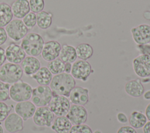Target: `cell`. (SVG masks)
Returning <instances> with one entry per match:
<instances>
[{
  "instance_id": "1",
  "label": "cell",
  "mask_w": 150,
  "mask_h": 133,
  "mask_svg": "<svg viewBox=\"0 0 150 133\" xmlns=\"http://www.w3.org/2000/svg\"><path fill=\"white\" fill-rule=\"evenodd\" d=\"M49 85L53 94L69 97L76 86V80L70 74L63 72L54 75Z\"/></svg>"
},
{
  "instance_id": "2",
  "label": "cell",
  "mask_w": 150,
  "mask_h": 133,
  "mask_svg": "<svg viewBox=\"0 0 150 133\" xmlns=\"http://www.w3.org/2000/svg\"><path fill=\"white\" fill-rule=\"evenodd\" d=\"M44 40L42 37L36 33H28L21 40V46L29 56L37 57L41 54Z\"/></svg>"
},
{
  "instance_id": "3",
  "label": "cell",
  "mask_w": 150,
  "mask_h": 133,
  "mask_svg": "<svg viewBox=\"0 0 150 133\" xmlns=\"http://www.w3.org/2000/svg\"><path fill=\"white\" fill-rule=\"evenodd\" d=\"M23 70L17 64L7 62L0 67V80L9 84H13L22 78Z\"/></svg>"
},
{
  "instance_id": "4",
  "label": "cell",
  "mask_w": 150,
  "mask_h": 133,
  "mask_svg": "<svg viewBox=\"0 0 150 133\" xmlns=\"http://www.w3.org/2000/svg\"><path fill=\"white\" fill-rule=\"evenodd\" d=\"M32 90L33 88L30 84L19 80L10 86L9 97L17 103L29 100Z\"/></svg>"
},
{
  "instance_id": "5",
  "label": "cell",
  "mask_w": 150,
  "mask_h": 133,
  "mask_svg": "<svg viewBox=\"0 0 150 133\" xmlns=\"http://www.w3.org/2000/svg\"><path fill=\"white\" fill-rule=\"evenodd\" d=\"M53 96L50 88L46 85H39L33 89L31 100L37 107L47 106Z\"/></svg>"
},
{
  "instance_id": "6",
  "label": "cell",
  "mask_w": 150,
  "mask_h": 133,
  "mask_svg": "<svg viewBox=\"0 0 150 133\" xmlns=\"http://www.w3.org/2000/svg\"><path fill=\"white\" fill-rule=\"evenodd\" d=\"M8 37L15 41L22 40L28 33V29L19 19H12L5 28Z\"/></svg>"
},
{
  "instance_id": "7",
  "label": "cell",
  "mask_w": 150,
  "mask_h": 133,
  "mask_svg": "<svg viewBox=\"0 0 150 133\" xmlns=\"http://www.w3.org/2000/svg\"><path fill=\"white\" fill-rule=\"evenodd\" d=\"M48 106L57 117L66 116L69 110L70 103L66 96L53 94Z\"/></svg>"
},
{
  "instance_id": "8",
  "label": "cell",
  "mask_w": 150,
  "mask_h": 133,
  "mask_svg": "<svg viewBox=\"0 0 150 133\" xmlns=\"http://www.w3.org/2000/svg\"><path fill=\"white\" fill-rule=\"evenodd\" d=\"M132 67L135 74L141 78L150 76V54H142L132 61Z\"/></svg>"
},
{
  "instance_id": "9",
  "label": "cell",
  "mask_w": 150,
  "mask_h": 133,
  "mask_svg": "<svg viewBox=\"0 0 150 133\" xmlns=\"http://www.w3.org/2000/svg\"><path fill=\"white\" fill-rule=\"evenodd\" d=\"M54 115L49 107H38L32 117L33 121L38 126L49 127L52 125Z\"/></svg>"
},
{
  "instance_id": "10",
  "label": "cell",
  "mask_w": 150,
  "mask_h": 133,
  "mask_svg": "<svg viewBox=\"0 0 150 133\" xmlns=\"http://www.w3.org/2000/svg\"><path fill=\"white\" fill-rule=\"evenodd\" d=\"M91 66L88 61L80 60L73 62L70 74L74 79L85 81L91 74Z\"/></svg>"
},
{
  "instance_id": "11",
  "label": "cell",
  "mask_w": 150,
  "mask_h": 133,
  "mask_svg": "<svg viewBox=\"0 0 150 133\" xmlns=\"http://www.w3.org/2000/svg\"><path fill=\"white\" fill-rule=\"evenodd\" d=\"M73 125L84 124L88 118V113L83 106L74 104L71 105L67 114L66 116Z\"/></svg>"
},
{
  "instance_id": "12",
  "label": "cell",
  "mask_w": 150,
  "mask_h": 133,
  "mask_svg": "<svg viewBox=\"0 0 150 133\" xmlns=\"http://www.w3.org/2000/svg\"><path fill=\"white\" fill-rule=\"evenodd\" d=\"M134 41L139 45H145L150 43V26L146 24H139L131 29Z\"/></svg>"
},
{
  "instance_id": "13",
  "label": "cell",
  "mask_w": 150,
  "mask_h": 133,
  "mask_svg": "<svg viewBox=\"0 0 150 133\" xmlns=\"http://www.w3.org/2000/svg\"><path fill=\"white\" fill-rule=\"evenodd\" d=\"M6 60L13 64H19L26 57V52L21 46L11 43L5 49Z\"/></svg>"
},
{
  "instance_id": "14",
  "label": "cell",
  "mask_w": 150,
  "mask_h": 133,
  "mask_svg": "<svg viewBox=\"0 0 150 133\" xmlns=\"http://www.w3.org/2000/svg\"><path fill=\"white\" fill-rule=\"evenodd\" d=\"M61 47V44L55 40H50L45 43L41 52L43 59L46 61L50 62L58 58Z\"/></svg>"
},
{
  "instance_id": "15",
  "label": "cell",
  "mask_w": 150,
  "mask_h": 133,
  "mask_svg": "<svg viewBox=\"0 0 150 133\" xmlns=\"http://www.w3.org/2000/svg\"><path fill=\"white\" fill-rule=\"evenodd\" d=\"M5 130L9 133H16L23 129V120L16 113L9 114L4 120Z\"/></svg>"
},
{
  "instance_id": "16",
  "label": "cell",
  "mask_w": 150,
  "mask_h": 133,
  "mask_svg": "<svg viewBox=\"0 0 150 133\" xmlns=\"http://www.w3.org/2000/svg\"><path fill=\"white\" fill-rule=\"evenodd\" d=\"M36 109V106L29 100L18 102L15 107V113L23 119V121L32 118Z\"/></svg>"
},
{
  "instance_id": "17",
  "label": "cell",
  "mask_w": 150,
  "mask_h": 133,
  "mask_svg": "<svg viewBox=\"0 0 150 133\" xmlns=\"http://www.w3.org/2000/svg\"><path fill=\"white\" fill-rule=\"evenodd\" d=\"M69 97L73 104L84 106L89 100L88 90L81 86H75L71 91Z\"/></svg>"
},
{
  "instance_id": "18",
  "label": "cell",
  "mask_w": 150,
  "mask_h": 133,
  "mask_svg": "<svg viewBox=\"0 0 150 133\" xmlns=\"http://www.w3.org/2000/svg\"><path fill=\"white\" fill-rule=\"evenodd\" d=\"M24 74L27 76L35 74L40 68V62L36 57H26L21 63Z\"/></svg>"
},
{
  "instance_id": "19",
  "label": "cell",
  "mask_w": 150,
  "mask_h": 133,
  "mask_svg": "<svg viewBox=\"0 0 150 133\" xmlns=\"http://www.w3.org/2000/svg\"><path fill=\"white\" fill-rule=\"evenodd\" d=\"M11 9L13 15L18 19H22L30 12L29 3L28 0H15L12 2Z\"/></svg>"
},
{
  "instance_id": "20",
  "label": "cell",
  "mask_w": 150,
  "mask_h": 133,
  "mask_svg": "<svg viewBox=\"0 0 150 133\" xmlns=\"http://www.w3.org/2000/svg\"><path fill=\"white\" fill-rule=\"evenodd\" d=\"M125 91L130 96L139 97L143 95L145 89L140 79L131 80L125 85Z\"/></svg>"
},
{
  "instance_id": "21",
  "label": "cell",
  "mask_w": 150,
  "mask_h": 133,
  "mask_svg": "<svg viewBox=\"0 0 150 133\" xmlns=\"http://www.w3.org/2000/svg\"><path fill=\"white\" fill-rule=\"evenodd\" d=\"M72 124L66 116L57 117L52 124L51 128L56 133H68Z\"/></svg>"
},
{
  "instance_id": "22",
  "label": "cell",
  "mask_w": 150,
  "mask_h": 133,
  "mask_svg": "<svg viewBox=\"0 0 150 133\" xmlns=\"http://www.w3.org/2000/svg\"><path fill=\"white\" fill-rule=\"evenodd\" d=\"M59 57L64 63L74 62L77 58L76 48L72 46L63 44L61 47Z\"/></svg>"
},
{
  "instance_id": "23",
  "label": "cell",
  "mask_w": 150,
  "mask_h": 133,
  "mask_svg": "<svg viewBox=\"0 0 150 133\" xmlns=\"http://www.w3.org/2000/svg\"><path fill=\"white\" fill-rule=\"evenodd\" d=\"M33 79L39 84V85L48 86L53 78V74L46 66H42L33 75Z\"/></svg>"
},
{
  "instance_id": "24",
  "label": "cell",
  "mask_w": 150,
  "mask_h": 133,
  "mask_svg": "<svg viewBox=\"0 0 150 133\" xmlns=\"http://www.w3.org/2000/svg\"><path fill=\"white\" fill-rule=\"evenodd\" d=\"M13 13L11 6L5 2L0 3V27H5L12 19Z\"/></svg>"
},
{
  "instance_id": "25",
  "label": "cell",
  "mask_w": 150,
  "mask_h": 133,
  "mask_svg": "<svg viewBox=\"0 0 150 133\" xmlns=\"http://www.w3.org/2000/svg\"><path fill=\"white\" fill-rule=\"evenodd\" d=\"M147 118L144 113L138 111H134L130 114L129 123L134 128L139 129L144 127L147 122Z\"/></svg>"
},
{
  "instance_id": "26",
  "label": "cell",
  "mask_w": 150,
  "mask_h": 133,
  "mask_svg": "<svg viewBox=\"0 0 150 133\" xmlns=\"http://www.w3.org/2000/svg\"><path fill=\"white\" fill-rule=\"evenodd\" d=\"M52 14L42 10L36 14V24L41 29H47L52 24Z\"/></svg>"
},
{
  "instance_id": "27",
  "label": "cell",
  "mask_w": 150,
  "mask_h": 133,
  "mask_svg": "<svg viewBox=\"0 0 150 133\" xmlns=\"http://www.w3.org/2000/svg\"><path fill=\"white\" fill-rule=\"evenodd\" d=\"M75 48L77 58L81 60L87 61L93 54V47L87 43L80 44Z\"/></svg>"
},
{
  "instance_id": "28",
  "label": "cell",
  "mask_w": 150,
  "mask_h": 133,
  "mask_svg": "<svg viewBox=\"0 0 150 133\" xmlns=\"http://www.w3.org/2000/svg\"><path fill=\"white\" fill-rule=\"evenodd\" d=\"M65 63H64L59 58H57L47 64V68L53 75H57L64 72Z\"/></svg>"
},
{
  "instance_id": "29",
  "label": "cell",
  "mask_w": 150,
  "mask_h": 133,
  "mask_svg": "<svg viewBox=\"0 0 150 133\" xmlns=\"http://www.w3.org/2000/svg\"><path fill=\"white\" fill-rule=\"evenodd\" d=\"M22 20L28 29H31L36 24V14L30 12L22 18Z\"/></svg>"
},
{
  "instance_id": "30",
  "label": "cell",
  "mask_w": 150,
  "mask_h": 133,
  "mask_svg": "<svg viewBox=\"0 0 150 133\" xmlns=\"http://www.w3.org/2000/svg\"><path fill=\"white\" fill-rule=\"evenodd\" d=\"M29 3L31 12L35 13L42 11L45 8L44 0H29Z\"/></svg>"
},
{
  "instance_id": "31",
  "label": "cell",
  "mask_w": 150,
  "mask_h": 133,
  "mask_svg": "<svg viewBox=\"0 0 150 133\" xmlns=\"http://www.w3.org/2000/svg\"><path fill=\"white\" fill-rule=\"evenodd\" d=\"M10 84L0 80V102H5L9 97Z\"/></svg>"
},
{
  "instance_id": "32",
  "label": "cell",
  "mask_w": 150,
  "mask_h": 133,
  "mask_svg": "<svg viewBox=\"0 0 150 133\" xmlns=\"http://www.w3.org/2000/svg\"><path fill=\"white\" fill-rule=\"evenodd\" d=\"M68 133H93V131L88 125L83 124L73 125Z\"/></svg>"
},
{
  "instance_id": "33",
  "label": "cell",
  "mask_w": 150,
  "mask_h": 133,
  "mask_svg": "<svg viewBox=\"0 0 150 133\" xmlns=\"http://www.w3.org/2000/svg\"><path fill=\"white\" fill-rule=\"evenodd\" d=\"M11 107L4 102H0V122L4 121L9 114Z\"/></svg>"
},
{
  "instance_id": "34",
  "label": "cell",
  "mask_w": 150,
  "mask_h": 133,
  "mask_svg": "<svg viewBox=\"0 0 150 133\" xmlns=\"http://www.w3.org/2000/svg\"><path fill=\"white\" fill-rule=\"evenodd\" d=\"M117 133H137L135 128L131 126L125 125L121 127L117 131Z\"/></svg>"
},
{
  "instance_id": "35",
  "label": "cell",
  "mask_w": 150,
  "mask_h": 133,
  "mask_svg": "<svg viewBox=\"0 0 150 133\" xmlns=\"http://www.w3.org/2000/svg\"><path fill=\"white\" fill-rule=\"evenodd\" d=\"M7 38L8 36L5 29L0 27V46L6 42Z\"/></svg>"
},
{
  "instance_id": "36",
  "label": "cell",
  "mask_w": 150,
  "mask_h": 133,
  "mask_svg": "<svg viewBox=\"0 0 150 133\" xmlns=\"http://www.w3.org/2000/svg\"><path fill=\"white\" fill-rule=\"evenodd\" d=\"M117 120L122 124L127 123L128 120L126 114L122 112H120L117 114Z\"/></svg>"
},
{
  "instance_id": "37",
  "label": "cell",
  "mask_w": 150,
  "mask_h": 133,
  "mask_svg": "<svg viewBox=\"0 0 150 133\" xmlns=\"http://www.w3.org/2000/svg\"><path fill=\"white\" fill-rule=\"evenodd\" d=\"M6 60L5 50L0 47V67L4 64Z\"/></svg>"
},
{
  "instance_id": "38",
  "label": "cell",
  "mask_w": 150,
  "mask_h": 133,
  "mask_svg": "<svg viewBox=\"0 0 150 133\" xmlns=\"http://www.w3.org/2000/svg\"><path fill=\"white\" fill-rule=\"evenodd\" d=\"M142 128L143 133H150V121L146 122Z\"/></svg>"
},
{
  "instance_id": "39",
  "label": "cell",
  "mask_w": 150,
  "mask_h": 133,
  "mask_svg": "<svg viewBox=\"0 0 150 133\" xmlns=\"http://www.w3.org/2000/svg\"><path fill=\"white\" fill-rule=\"evenodd\" d=\"M71 67H72V64L71 63H65V66H64V72L67 74H70L71 71Z\"/></svg>"
},
{
  "instance_id": "40",
  "label": "cell",
  "mask_w": 150,
  "mask_h": 133,
  "mask_svg": "<svg viewBox=\"0 0 150 133\" xmlns=\"http://www.w3.org/2000/svg\"><path fill=\"white\" fill-rule=\"evenodd\" d=\"M145 113V116L147 119L149 121H150V103H149L148 106L146 107Z\"/></svg>"
},
{
  "instance_id": "41",
  "label": "cell",
  "mask_w": 150,
  "mask_h": 133,
  "mask_svg": "<svg viewBox=\"0 0 150 133\" xmlns=\"http://www.w3.org/2000/svg\"><path fill=\"white\" fill-rule=\"evenodd\" d=\"M143 97L145 100H150V90H148L144 93Z\"/></svg>"
},
{
  "instance_id": "42",
  "label": "cell",
  "mask_w": 150,
  "mask_h": 133,
  "mask_svg": "<svg viewBox=\"0 0 150 133\" xmlns=\"http://www.w3.org/2000/svg\"><path fill=\"white\" fill-rule=\"evenodd\" d=\"M144 18L146 20H150V12L145 11L143 15Z\"/></svg>"
},
{
  "instance_id": "43",
  "label": "cell",
  "mask_w": 150,
  "mask_h": 133,
  "mask_svg": "<svg viewBox=\"0 0 150 133\" xmlns=\"http://www.w3.org/2000/svg\"><path fill=\"white\" fill-rule=\"evenodd\" d=\"M0 133H4V128L2 127V125L0 124Z\"/></svg>"
},
{
  "instance_id": "44",
  "label": "cell",
  "mask_w": 150,
  "mask_h": 133,
  "mask_svg": "<svg viewBox=\"0 0 150 133\" xmlns=\"http://www.w3.org/2000/svg\"><path fill=\"white\" fill-rule=\"evenodd\" d=\"M93 133H102V132H101V131L100 130H96V131H95L94 132H93Z\"/></svg>"
}]
</instances>
